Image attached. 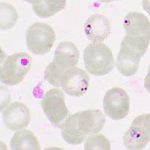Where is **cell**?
Wrapping results in <instances>:
<instances>
[{
  "label": "cell",
  "instance_id": "1",
  "mask_svg": "<svg viewBox=\"0 0 150 150\" xmlns=\"http://www.w3.org/2000/svg\"><path fill=\"white\" fill-rule=\"evenodd\" d=\"M105 121V116L99 109H87L74 113L61 126V136L68 144H81L86 137L101 131Z\"/></svg>",
  "mask_w": 150,
  "mask_h": 150
},
{
  "label": "cell",
  "instance_id": "2",
  "mask_svg": "<svg viewBox=\"0 0 150 150\" xmlns=\"http://www.w3.org/2000/svg\"><path fill=\"white\" fill-rule=\"evenodd\" d=\"M149 44L150 43L145 40L134 39L125 35L116 61L118 71L124 76H132L136 73L139 68L140 60L147 51Z\"/></svg>",
  "mask_w": 150,
  "mask_h": 150
},
{
  "label": "cell",
  "instance_id": "3",
  "mask_svg": "<svg viewBox=\"0 0 150 150\" xmlns=\"http://www.w3.org/2000/svg\"><path fill=\"white\" fill-rule=\"evenodd\" d=\"M84 65L86 71L94 76H103L112 71L114 58L110 48L101 42H92L84 49Z\"/></svg>",
  "mask_w": 150,
  "mask_h": 150
},
{
  "label": "cell",
  "instance_id": "4",
  "mask_svg": "<svg viewBox=\"0 0 150 150\" xmlns=\"http://www.w3.org/2000/svg\"><path fill=\"white\" fill-rule=\"evenodd\" d=\"M32 60L28 53H14L4 60L0 69L1 82L5 85L13 86L22 82L31 68Z\"/></svg>",
  "mask_w": 150,
  "mask_h": 150
},
{
  "label": "cell",
  "instance_id": "5",
  "mask_svg": "<svg viewBox=\"0 0 150 150\" xmlns=\"http://www.w3.org/2000/svg\"><path fill=\"white\" fill-rule=\"evenodd\" d=\"M26 45L35 55H44L51 50L55 42V32L46 23L37 22L26 30Z\"/></svg>",
  "mask_w": 150,
  "mask_h": 150
},
{
  "label": "cell",
  "instance_id": "6",
  "mask_svg": "<svg viewBox=\"0 0 150 150\" xmlns=\"http://www.w3.org/2000/svg\"><path fill=\"white\" fill-rule=\"evenodd\" d=\"M41 107L49 122L55 127L61 128L70 116V112L65 104L64 93L57 87L50 89L44 94L41 100Z\"/></svg>",
  "mask_w": 150,
  "mask_h": 150
},
{
  "label": "cell",
  "instance_id": "7",
  "mask_svg": "<svg viewBox=\"0 0 150 150\" xmlns=\"http://www.w3.org/2000/svg\"><path fill=\"white\" fill-rule=\"evenodd\" d=\"M129 108L130 98L124 89L112 87L104 95V112L112 120L124 119L129 113Z\"/></svg>",
  "mask_w": 150,
  "mask_h": 150
},
{
  "label": "cell",
  "instance_id": "8",
  "mask_svg": "<svg viewBox=\"0 0 150 150\" xmlns=\"http://www.w3.org/2000/svg\"><path fill=\"white\" fill-rule=\"evenodd\" d=\"M89 76L86 71L81 68L67 69L61 78V87L65 93L73 97H79L86 93L89 86Z\"/></svg>",
  "mask_w": 150,
  "mask_h": 150
},
{
  "label": "cell",
  "instance_id": "9",
  "mask_svg": "<svg viewBox=\"0 0 150 150\" xmlns=\"http://www.w3.org/2000/svg\"><path fill=\"white\" fill-rule=\"evenodd\" d=\"M30 110L24 103L13 102L2 111V121L10 130L26 128L30 123Z\"/></svg>",
  "mask_w": 150,
  "mask_h": 150
},
{
  "label": "cell",
  "instance_id": "10",
  "mask_svg": "<svg viewBox=\"0 0 150 150\" xmlns=\"http://www.w3.org/2000/svg\"><path fill=\"white\" fill-rule=\"evenodd\" d=\"M123 27L129 37L150 42V22L144 14L137 11L129 12L124 18Z\"/></svg>",
  "mask_w": 150,
  "mask_h": 150
},
{
  "label": "cell",
  "instance_id": "11",
  "mask_svg": "<svg viewBox=\"0 0 150 150\" xmlns=\"http://www.w3.org/2000/svg\"><path fill=\"white\" fill-rule=\"evenodd\" d=\"M110 21L102 14H93L86 20L84 31L89 40L93 42L103 41L110 34Z\"/></svg>",
  "mask_w": 150,
  "mask_h": 150
},
{
  "label": "cell",
  "instance_id": "12",
  "mask_svg": "<svg viewBox=\"0 0 150 150\" xmlns=\"http://www.w3.org/2000/svg\"><path fill=\"white\" fill-rule=\"evenodd\" d=\"M79 60V50L74 43L63 41L58 44L54 52V61L62 69L73 68Z\"/></svg>",
  "mask_w": 150,
  "mask_h": 150
},
{
  "label": "cell",
  "instance_id": "13",
  "mask_svg": "<svg viewBox=\"0 0 150 150\" xmlns=\"http://www.w3.org/2000/svg\"><path fill=\"white\" fill-rule=\"evenodd\" d=\"M150 141V135L140 125L132 122L129 129L123 135V143L127 149H143Z\"/></svg>",
  "mask_w": 150,
  "mask_h": 150
},
{
  "label": "cell",
  "instance_id": "14",
  "mask_svg": "<svg viewBox=\"0 0 150 150\" xmlns=\"http://www.w3.org/2000/svg\"><path fill=\"white\" fill-rule=\"evenodd\" d=\"M10 148L12 150H40L41 147L34 133L27 129H21L12 136Z\"/></svg>",
  "mask_w": 150,
  "mask_h": 150
},
{
  "label": "cell",
  "instance_id": "15",
  "mask_svg": "<svg viewBox=\"0 0 150 150\" xmlns=\"http://www.w3.org/2000/svg\"><path fill=\"white\" fill-rule=\"evenodd\" d=\"M66 5V0H42L37 4H33L34 13L41 18L51 17L57 12L63 10Z\"/></svg>",
  "mask_w": 150,
  "mask_h": 150
},
{
  "label": "cell",
  "instance_id": "16",
  "mask_svg": "<svg viewBox=\"0 0 150 150\" xmlns=\"http://www.w3.org/2000/svg\"><path fill=\"white\" fill-rule=\"evenodd\" d=\"M18 19V14L16 9L11 4L8 3H1V29L7 30L10 29L15 25L16 21Z\"/></svg>",
  "mask_w": 150,
  "mask_h": 150
},
{
  "label": "cell",
  "instance_id": "17",
  "mask_svg": "<svg viewBox=\"0 0 150 150\" xmlns=\"http://www.w3.org/2000/svg\"><path fill=\"white\" fill-rule=\"evenodd\" d=\"M65 70L62 69L59 65L56 64V62L53 60L48 64L44 71V78L48 83L51 84L54 87H61V78Z\"/></svg>",
  "mask_w": 150,
  "mask_h": 150
},
{
  "label": "cell",
  "instance_id": "18",
  "mask_svg": "<svg viewBox=\"0 0 150 150\" xmlns=\"http://www.w3.org/2000/svg\"><path fill=\"white\" fill-rule=\"evenodd\" d=\"M110 141L102 134H92L87 137L84 144L85 150H110Z\"/></svg>",
  "mask_w": 150,
  "mask_h": 150
},
{
  "label": "cell",
  "instance_id": "19",
  "mask_svg": "<svg viewBox=\"0 0 150 150\" xmlns=\"http://www.w3.org/2000/svg\"><path fill=\"white\" fill-rule=\"evenodd\" d=\"M132 122L136 123V124L140 125L143 129L150 135V113L147 114H141L137 116Z\"/></svg>",
  "mask_w": 150,
  "mask_h": 150
},
{
  "label": "cell",
  "instance_id": "20",
  "mask_svg": "<svg viewBox=\"0 0 150 150\" xmlns=\"http://www.w3.org/2000/svg\"><path fill=\"white\" fill-rule=\"evenodd\" d=\"M144 86H145V88H146V90L150 93V65L148 68V73H147L146 77H145V79H144Z\"/></svg>",
  "mask_w": 150,
  "mask_h": 150
},
{
  "label": "cell",
  "instance_id": "21",
  "mask_svg": "<svg viewBox=\"0 0 150 150\" xmlns=\"http://www.w3.org/2000/svg\"><path fill=\"white\" fill-rule=\"evenodd\" d=\"M142 7L150 15V0H142Z\"/></svg>",
  "mask_w": 150,
  "mask_h": 150
},
{
  "label": "cell",
  "instance_id": "22",
  "mask_svg": "<svg viewBox=\"0 0 150 150\" xmlns=\"http://www.w3.org/2000/svg\"><path fill=\"white\" fill-rule=\"evenodd\" d=\"M23 1H25V2H28V3H31L33 5V4H37V3H39V2H41L42 0H23Z\"/></svg>",
  "mask_w": 150,
  "mask_h": 150
},
{
  "label": "cell",
  "instance_id": "23",
  "mask_svg": "<svg viewBox=\"0 0 150 150\" xmlns=\"http://www.w3.org/2000/svg\"><path fill=\"white\" fill-rule=\"evenodd\" d=\"M99 2H102V3H109L112 1H120V0H98Z\"/></svg>",
  "mask_w": 150,
  "mask_h": 150
}]
</instances>
